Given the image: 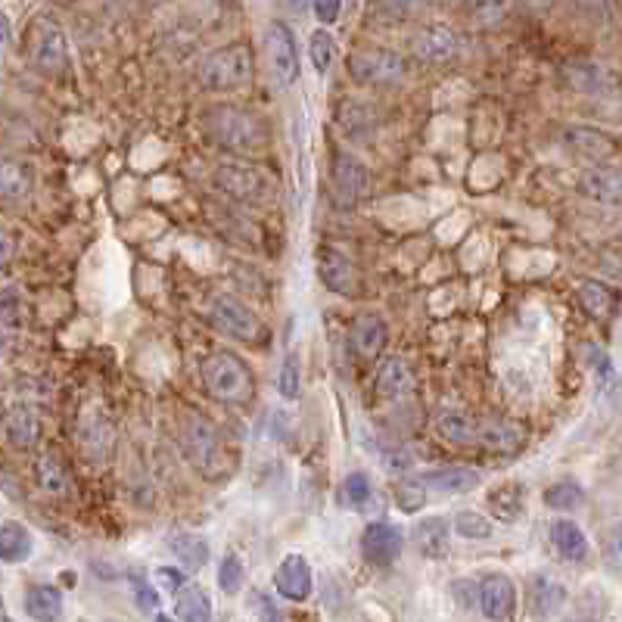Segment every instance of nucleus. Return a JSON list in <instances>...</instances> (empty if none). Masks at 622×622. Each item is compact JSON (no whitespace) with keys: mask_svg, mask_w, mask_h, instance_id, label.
<instances>
[{"mask_svg":"<svg viewBox=\"0 0 622 622\" xmlns=\"http://www.w3.org/2000/svg\"><path fill=\"white\" fill-rule=\"evenodd\" d=\"M218 585L224 595H237L243 588V560L237 554H224L221 567H218Z\"/></svg>","mask_w":622,"mask_h":622,"instance_id":"obj_39","label":"nucleus"},{"mask_svg":"<svg viewBox=\"0 0 622 622\" xmlns=\"http://www.w3.org/2000/svg\"><path fill=\"white\" fill-rule=\"evenodd\" d=\"M0 616H4V598H0Z\"/></svg>","mask_w":622,"mask_h":622,"instance_id":"obj_54","label":"nucleus"},{"mask_svg":"<svg viewBox=\"0 0 622 622\" xmlns=\"http://www.w3.org/2000/svg\"><path fill=\"white\" fill-rule=\"evenodd\" d=\"M448 535L451 526L445 517H430L414 526V545L420 548L423 557H445L448 554Z\"/></svg>","mask_w":622,"mask_h":622,"instance_id":"obj_25","label":"nucleus"},{"mask_svg":"<svg viewBox=\"0 0 622 622\" xmlns=\"http://www.w3.org/2000/svg\"><path fill=\"white\" fill-rule=\"evenodd\" d=\"M274 585H277V591L287 601H305L311 595V567H308V560L302 554L284 557V563L277 567Z\"/></svg>","mask_w":622,"mask_h":622,"instance_id":"obj_17","label":"nucleus"},{"mask_svg":"<svg viewBox=\"0 0 622 622\" xmlns=\"http://www.w3.org/2000/svg\"><path fill=\"white\" fill-rule=\"evenodd\" d=\"M514 607H517V588H514L511 576L489 573L483 582H479V610H483L486 619L504 622L514 616Z\"/></svg>","mask_w":622,"mask_h":622,"instance_id":"obj_10","label":"nucleus"},{"mask_svg":"<svg viewBox=\"0 0 622 622\" xmlns=\"http://www.w3.org/2000/svg\"><path fill=\"white\" fill-rule=\"evenodd\" d=\"M458 47H461L458 35L451 32V28H445V25H427L411 41V50L420 56V60H427V63H445V60H451V56L458 53Z\"/></svg>","mask_w":622,"mask_h":622,"instance_id":"obj_15","label":"nucleus"},{"mask_svg":"<svg viewBox=\"0 0 622 622\" xmlns=\"http://www.w3.org/2000/svg\"><path fill=\"white\" fill-rule=\"evenodd\" d=\"M339 125L349 137H361L377 125V112L361 100H346L339 106Z\"/></svg>","mask_w":622,"mask_h":622,"instance_id":"obj_32","label":"nucleus"},{"mask_svg":"<svg viewBox=\"0 0 622 622\" xmlns=\"http://www.w3.org/2000/svg\"><path fill=\"white\" fill-rule=\"evenodd\" d=\"M563 601H567V588H563L560 582L548 579V576H539L532 582V604L535 610H539L542 616H551L563 607Z\"/></svg>","mask_w":622,"mask_h":622,"instance_id":"obj_34","label":"nucleus"},{"mask_svg":"<svg viewBox=\"0 0 622 622\" xmlns=\"http://www.w3.org/2000/svg\"><path fill=\"white\" fill-rule=\"evenodd\" d=\"M386 339H389V330L380 315H361L352 324V346L364 358H377L386 346Z\"/></svg>","mask_w":622,"mask_h":622,"instance_id":"obj_21","label":"nucleus"},{"mask_svg":"<svg viewBox=\"0 0 622 622\" xmlns=\"http://www.w3.org/2000/svg\"><path fill=\"white\" fill-rule=\"evenodd\" d=\"M206 131L215 144L234 153H256L268 144V125L262 116L240 106H215L206 112Z\"/></svg>","mask_w":622,"mask_h":622,"instance_id":"obj_2","label":"nucleus"},{"mask_svg":"<svg viewBox=\"0 0 622 622\" xmlns=\"http://www.w3.org/2000/svg\"><path fill=\"white\" fill-rule=\"evenodd\" d=\"M4 433L16 448H32L38 442L41 423H38V411L28 405H13L4 417Z\"/></svg>","mask_w":622,"mask_h":622,"instance_id":"obj_22","label":"nucleus"},{"mask_svg":"<svg viewBox=\"0 0 622 622\" xmlns=\"http://www.w3.org/2000/svg\"><path fill=\"white\" fill-rule=\"evenodd\" d=\"M588 358H591V364H595V371H598L601 389H604V392H616V389H619V377H616L613 361H610L604 352H588Z\"/></svg>","mask_w":622,"mask_h":622,"instance_id":"obj_45","label":"nucleus"},{"mask_svg":"<svg viewBox=\"0 0 622 622\" xmlns=\"http://www.w3.org/2000/svg\"><path fill=\"white\" fill-rule=\"evenodd\" d=\"M349 72L364 84H395L405 75V60L392 50H358L349 56Z\"/></svg>","mask_w":622,"mask_h":622,"instance_id":"obj_8","label":"nucleus"},{"mask_svg":"<svg viewBox=\"0 0 622 622\" xmlns=\"http://www.w3.org/2000/svg\"><path fill=\"white\" fill-rule=\"evenodd\" d=\"M551 542L554 548L560 551L563 560H585L588 557V539H585V532L573 523V520H557L551 526Z\"/></svg>","mask_w":622,"mask_h":622,"instance_id":"obj_28","label":"nucleus"},{"mask_svg":"<svg viewBox=\"0 0 622 622\" xmlns=\"http://www.w3.org/2000/svg\"><path fill=\"white\" fill-rule=\"evenodd\" d=\"M10 336H13V333H7L4 327H0V355L7 352V346H10Z\"/></svg>","mask_w":622,"mask_h":622,"instance_id":"obj_53","label":"nucleus"},{"mask_svg":"<svg viewBox=\"0 0 622 622\" xmlns=\"http://www.w3.org/2000/svg\"><path fill=\"white\" fill-rule=\"evenodd\" d=\"M585 498L582 486L576 483H554L545 489V504L554 507V511H573V507H579Z\"/></svg>","mask_w":622,"mask_h":622,"instance_id":"obj_37","label":"nucleus"},{"mask_svg":"<svg viewBox=\"0 0 622 622\" xmlns=\"http://www.w3.org/2000/svg\"><path fill=\"white\" fill-rule=\"evenodd\" d=\"M156 576H159V582H162V585H165L168 591H175V595H178V591H181V588L187 585V576H184L181 570H175V567H162V570H159Z\"/></svg>","mask_w":622,"mask_h":622,"instance_id":"obj_48","label":"nucleus"},{"mask_svg":"<svg viewBox=\"0 0 622 622\" xmlns=\"http://www.w3.org/2000/svg\"><path fill=\"white\" fill-rule=\"evenodd\" d=\"M567 78H570L573 88H579V91H601L604 84H607V72L601 66H595V63H576V66H570L567 69Z\"/></svg>","mask_w":622,"mask_h":622,"instance_id":"obj_36","label":"nucleus"},{"mask_svg":"<svg viewBox=\"0 0 622 622\" xmlns=\"http://www.w3.org/2000/svg\"><path fill=\"white\" fill-rule=\"evenodd\" d=\"M436 433L448 445H473L476 420H470L464 411H442L436 417Z\"/></svg>","mask_w":622,"mask_h":622,"instance_id":"obj_29","label":"nucleus"},{"mask_svg":"<svg viewBox=\"0 0 622 622\" xmlns=\"http://www.w3.org/2000/svg\"><path fill=\"white\" fill-rule=\"evenodd\" d=\"M277 389H280L284 399H296V395H299V361H296V355H290L284 364H280Z\"/></svg>","mask_w":622,"mask_h":622,"instance_id":"obj_44","label":"nucleus"},{"mask_svg":"<svg viewBox=\"0 0 622 622\" xmlns=\"http://www.w3.org/2000/svg\"><path fill=\"white\" fill-rule=\"evenodd\" d=\"M203 383L212 392V399L224 405H246L256 392L249 364L234 352H212L203 361Z\"/></svg>","mask_w":622,"mask_h":622,"instance_id":"obj_3","label":"nucleus"},{"mask_svg":"<svg viewBox=\"0 0 622 622\" xmlns=\"http://www.w3.org/2000/svg\"><path fill=\"white\" fill-rule=\"evenodd\" d=\"M563 144H567V150H573L579 159H588L595 165H604L607 159L616 156V140L588 125H573L563 131Z\"/></svg>","mask_w":622,"mask_h":622,"instance_id":"obj_12","label":"nucleus"},{"mask_svg":"<svg viewBox=\"0 0 622 622\" xmlns=\"http://www.w3.org/2000/svg\"><path fill=\"white\" fill-rule=\"evenodd\" d=\"M175 613L181 622H212V598L200 585L187 582L175 595Z\"/></svg>","mask_w":622,"mask_h":622,"instance_id":"obj_27","label":"nucleus"},{"mask_svg":"<svg viewBox=\"0 0 622 622\" xmlns=\"http://www.w3.org/2000/svg\"><path fill=\"white\" fill-rule=\"evenodd\" d=\"M318 274H321L324 284L339 296H355L358 293V271L346 256H339L336 249H324L318 256Z\"/></svg>","mask_w":622,"mask_h":622,"instance_id":"obj_16","label":"nucleus"},{"mask_svg":"<svg viewBox=\"0 0 622 622\" xmlns=\"http://www.w3.org/2000/svg\"><path fill=\"white\" fill-rule=\"evenodd\" d=\"M579 193L604 206H622V168L595 165L579 175Z\"/></svg>","mask_w":622,"mask_h":622,"instance_id":"obj_11","label":"nucleus"},{"mask_svg":"<svg viewBox=\"0 0 622 622\" xmlns=\"http://www.w3.org/2000/svg\"><path fill=\"white\" fill-rule=\"evenodd\" d=\"M479 483H483V476L473 467H442L423 476V486L442 495H464V492H473Z\"/></svg>","mask_w":622,"mask_h":622,"instance_id":"obj_20","label":"nucleus"},{"mask_svg":"<svg viewBox=\"0 0 622 622\" xmlns=\"http://www.w3.org/2000/svg\"><path fill=\"white\" fill-rule=\"evenodd\" d=\"M38 483H41V489L50 492V495H60V492L66 489V473H63L60 464H56V458L44 455V458L38 461Z\"/></svg>","mask_w":622,"mask_h":622,"instance_id":"obj_41","label":"nucleus"},{"mask_svg":"<svg viewBox=\"0 0 622 622\" xmlns=\"http://www.w3.org/2000/svg\"><path fill=\"white\" fill-rule=\"evenodd\" d=\"M526 433L517 427L511 420H479L476 423V436H473V445H483L489 451H517L523 445Z\"/></svg>","mask_w":622,"mask_h":622,"instance_id":"obj_19","label":"nucleus"},{"mask_svg":"<svg viewBox=\"0 0 622 622\" xmlns=\"http://www.w3.org/2000/svg\"><path fill=\"white\" fill-rule=\"evenodd\" d=\"M28 60L44 75H60L69 69V44L56 19L38 16L28 25Z\"/></svg>","mask_w":622,"mask_h":622,"instance_id":"obj_5","label":"nucleus"},{"mask_svg":"<svg viewBox=\"0 0 622 622\" xmlns=\"http://www.w3.org/2000/svg\"><path fill=\"white\" fill-rule=\"evenodd\" d=\"M25 613L35 622H56L63 616V595L53 585H28L25 591Z\"/></svg>","mask_w":622,"mask_h":622,"instance_id":"obj_23","label":"nucleus"},{"mask_svg":"<svg viewBox=\"0 0 622 622\" xmlns=\"http://www.w3.org/2000/svg\"><path fill=\"white\" fill-rule=\"evenodd\" d=\"M172 554L178 557V563L184 570L196 573V570H203V563L209 560V545L206 539H200V535H178V539H172Z\"/></svg>","mask_w":622,"mask_h":622,"instance_id":"obj_33","label":"nucleus"},{"mask_svg":"<svg viewBox=\"0 0 622 622\" xmlns=\"http://www.w3.org/2000/svg\"><path fill=\"white\" fill-rule=\"evenodd\" d=\"M579 302H582V308L588 311V315L598 318V321H607L613 315V308H616L613 290L598 284V280H585V284L579 287Z\"/></svg>","mask_w":622,"mask_h":622,"instance_id":"obj_31","label":"nucleus"},{"mask_svg":"<svg viewBox=\"0 0 622 622\" xmlns=\"http://www.w3.org/2000/svg\"><path fill=\"white\" fill-rule=\"evenodd\" d=\"M22 324V305H19V296L10 293V290H0V327L7 333H16Z\"/></svg>","mask_w":622,"mask_h":622,"instance_id":"obj_42","label":"nucleus"},{"mask_svg":"<svg viewBox=\"0 0 622 622\" xmlns=\"http://www.w3.org/2000/svg\"><path fill=\"white\" fill-rule=\"evenodd\" d=\"M32 532H28L22 523L10 520L0 523V563H25L32 557Z\"/></svg>","mask_w":622,"mask_h":622,"instance_id":"obj_24","label":"nucleus"},{"mask_svg":"<svg viewBox=\"0 0 622 622\" xmlns=\"http://www.w3.org/2000/svg\"><path fill=\"white\" fill-rule=\"evenodd\" d=\"M333 60H336V41L327 32H315V35H311V63H315V69L321 75H327L330 66H333Z\"/></svg>","mask_w":622,"mask_h":622,"instance_id":"obj_40","label":"nucleus"},{"mask_svg":"<svg viewBox=\"0 0 622 622\" xmlns=\"http://www.w3.org/2000/svg\"><path fill=\"white\" fill-rule=\"evenodd\" d=\"M212 324L221 330V333H228L234 339H240V343H252V339H259L262 336V321L252 315V311L246 305H240L237 299L231 296H218L212 302Z\"/></svg>","mask_w":622,"mask_h":622,"instance_id":"obj_9","label":"nucleus"},{"mask_svg":"<svg viewBox=\"0 0 622 622\" xmlns=\"http://www.w3.org/2000/svg\"><path fill=\"white\" fill-rule=\"evenodd\" d=\"M32 193V172L16 159H0V203H16Z\"/></svg>","mask_w":622,"mask_h":622,"instance_id":"obj_26","label":"nucleus"},{"mask_svg":"<svg viewBox=\"0 0 622 622\" xmlns=\"http://www.w3.org/2000/svg\"><path fill=\"white\" fill-rule=\"evenodd\" d=\"M489 511L501 523H514L523 514V486L504 483V486L492 489V495H489Z\"/></svg>","mask_w":622,"mask_h":622,"instance_id":"obj_30","label":"nucleus"},{"mask_svg":"<svg viewBox=\"0 0 622 622\" xmlns=\"http://www.w3.org/2000/svg\"><path fill=\"white\" fill-rule=\"evenodd\" d=\"M0 622H13V619H7V616H0Z\"/></svg>","mask_w":622,"mask_h":622,"instance_id":"obj_56","label":"nucleus"},{"mask_svg":"<svg viewBox=\"0 0 622 622\" xmlns=\"http://www.w3.org/2000/svg\"><path fill=\"white\" fill-rule=\"evenodd\" d=\"M361 548L367 560L377 563V567H386V563L402 554V532L392 523H371L361 535Z\"/></svg>","mask_w":622,"mask_h":622,"instance_id":"obj_14","label":"nucleus"},{"mask_svg":"<svg viewBox=\"0 0 622 622\" xmlns=\"http://www.w3.org/2000/svg\"><path fill=\"white\" fill-rule=\"evenodd\" d=\"M315 13H318V19H321L324 25H330V22L339 16V0H318V4H315Z\"/></svg>","mask_w":622,"mask_h":622,"instance_id":"obj_49","label":"nucleus"},{"mask_svg":"<svg viewBox=\"0 0 622 622\" xmlns=\"http://www.w3.org/2000/svg\"><path fill=\"white\" fill-rule=\"evenodd\" d=\"M215 187L224 193V196H231V200L237 203H262L271 184L268 178L259 172V168H249V165H237V162H224L218 165V172H215Z\"/></svg>","mask_w":622,"mask_h":622,"instance_id":"obj_7","label":"nucleus"},{"mask_svg":"<svg viewBox=\"0 0 622 622\" xmlns=\"http://www.w3.org/2000/svg\"><path fill=\"white\" fill-rule=\"evenodd\" d=\"M423 504H427V486L405 479V483L399 486V511L417 514V511H423Z\"/></svg>","mask_w":622,"mask_h":622,"instance_id":"obj_43","label":"nucleus"},{"mask_svg":"<svg viewBox=\"0 0 622 622\" xmlns=\"http://www.w3.org/2000/svg\"><path fill=\"white\" fill-rule=\"evenodd\" d=\"M455 532L461 535V539L479 542V539H489L492 526L479 511H461V514H455Z\"/></svg>","mask_w":622,"mask_h":622,"instance_id":"obj_38","label":"nucleus"},{"mask_svg":"<svg viewBox=\"0 0 622 622\" xmlns=\"http://www.w3.org/2000/svg\"><path fill=\"white\" fill-rule=\"evenodd\" d=\"M10 259H13V237L0 228V268H4Z\"/></svg>","mask_w":622,"mask_h":622,"instance_id":"obj_50","label":"nucleus"},{"mask_svg":"<svg viewBox=\"0 0 622 622\" xmlns=\"http://www.w3.org/2000/svg\"><path fill=\"white\" fill-rule=\"evenodd\" d=\"M333 184H336L339 200L361 203L367 196V190H371V175H367V168H364L361 159L343 153V156H336V162H333Z\"/></svg>","mask_w":622,"mask_h":622,"instance_id":"obj_13","label":"nucleus"},{"mask_svg":"<svg viewBox=\"0 0 622 622\" xmlns=\"http://www.w3.org/2000/svg\"><path fill=\"white\" fill-rule=\"evenodd\" d=\"M252 78V53L246 44H228L212 50L200 63V81L209 91H237Z\"/></svg>","mask_w":622,"mask_h":622,"instance_id":"obj_4","label":"nucleus"},{"mask_svg":"<svg viewBox=\"0 0 622 622\" xmlns=\"http://www.w3.org/2000/svg\"><path fill=\"white\" fill-rule=\"evenodd\" d=\"M377 395L386 402H402L414 395V374L402 358H386L377 371Z\"/></svg>","mask_w":622,"mask_h":622,"instance_id":"obj_18","label":"nucleus"},{"mask_svg":"<svg viewBox=\"0 0 622 622\" xmlns=\"http://www.w3.org/2000/svg\"><path fill=\"white\" fill-rule=\"evenodd\" d=\"M131 585H134V595H137V607L144 613H156L159 610V595L150 582H144L140 576H131Z\"/></svg>","mask_w":622,"mask_h":622,"instance_id":"obj_46","label":"nucleus"},{"mask_svg":"<svg viewBox=\"0 0 622 622\" xmlns=\"http://www.w3.org/2000/svg\"><path fill=\"white\" fill-rule=\"evenodd\" d=\"M256 607H259V613H262V619H265V622H280V616H277L274 604H271L265 595H256Z\"/></svg>","mask_w":622,"mask_h":622,"instance_id":"obj_51","label":"nucleus"},{"mask_svg":"<svg viewBox=\"0 0 622 622\" xmlns=\"http://www.w3.org/2000/svg\"><path fill=\"white\" fill-rule=\"evenodd\" d=\"M339 495H343V501L349 507H355V511H367V507H371V501H374L371 479H367L361 470H355V473L346 476V483H343V489H339Z\"/></svg>","mask_w":622,"mask_h":622,"instance_id":"obj_35","label":"nucleus"},{"mask_svg":"<svg viewBox=\"0 0 622 622\" xmlns=\"http://www.w3.org/2000/svg\"><path fill=\"white\" fill-rule=\"evenodd\" d=\"M181 448H184V458L193 464V470L200 476H209V479H221L228 476L231 470V455L228 448H224L218 430L212 423L196 414V411H187L184 420H181Z\"/></svg>","mask_w":622,"mask_h":622,"instance_id":"obj_1","label":"nucleus"},{"mask_svg":"<svg viewBox=\"0 0 622 622\" xmlns=\"http://www.w3.org/2000/svg\"><path fill=\"white\" fill-rule=\"evenodd\" d=\"M7 41H10V19L4 10H0V47H4Z\"/></svg>","mask_w":622,"mask_h":622,"instance_id":"obj_52","label":"nucleus"},{"mask_svg":"<svg viewBox=\"0 0 622 622\" xmlns=\"http://www.w3.org/2000/svg\"><path fill=\"white\" fill-rule=\"evenodd\" d=\"M607 560L610 567L622 570V520L607 532Z\"/></svg>","mask_w":622,"mask_h":622,"instance_id":"obj_47","label":"nucleus"},{"mask_svg":"<svg viewBox=\"0 0 622 622\" xmlns=\"http://www.w3.org/2000/svg\"><path fill=\"white\" fill-rule=\"evenodd\" d=\"M265 63H268V72L280 88L296 84V78H299V50H296L293 32L287 25H280V22L268 25V32H265Z\"/></svg>","mask_w":622,"mask_h":622,"instance_id":"obj_6","label":"nucleus"},{"mask_svg":"<svg viewBox=\"0 0 622 622\" xmlns=\"http://www.w3.org/2000/svg\"><path fill=\"white\" fill-rule=\"evenodd\" d=\"M156 622H168V619L165 616H156Z\"/></svg>","mask_w":622,"mask_h":622,"instance_id":"obj_55","label":"nucleus"}]
</instances>
